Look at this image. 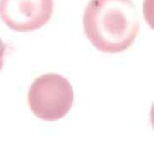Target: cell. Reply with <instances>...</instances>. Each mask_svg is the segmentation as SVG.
Segmentation results:
<instances>
[{
    "label": "cell",
    "mask_w": 154,
    "mask_h": 154,
    "mask_svg": "<svg viewBox=\"0 0 154 154\" xmlns=\"http://www.w3.org/2000/svg\"><path fill=\"white\" fill-rule=\"evenodd\" d=\"M54 0H0V17L17 32H30L46 24L53 14Z\"/></svg>",
    "instance_id": "cell-3"
},
{
    "label": "cell",
    "mask_w": 154,
    "mask_h": 154,
    "mask_svg": "<svg viewBox=\"0 0 154 154\" xmlns=\"http://www.w3.org/2000/svg\"><path fill=\"white\" fill-rule=\"evenodd\" d=\"M83 26L96 49L121 52L128 49L137 37L139 13L131 0H90L84 11Z\"/></svg>",
    "instance_id": "cell-1"
},
{
    "label": "cell",
    "mask_w": 154,
    "mask_h": 154,
    "mask_svg": "<svg viewBox=\"0 0 154 154\" xmlns=\"http://www.w3.org/2000/svg\"><path fill=\"white\" fill-rule=\"evenodd\" d=\"M29 108L38 118L57 121L69 113L74 103V91L65 77L42 75L33 81L28 94Z\"/></svg>",
    "instance_id": "cell-2"
},
{
    "label": "cell",
    "mask_w": 154,
    "mask_h": 154,
    "mask_svg": "<svg viewBox=\"0 0 154 154\" xmlns=\"http://www.w3.org/2000/svg\"><path fill=\"white\" fill-rule=\"evenodd\" d=\"M6 45L3 42V40L0 38V70L2 69L3 65H4V56L5 53Z\"/></svg>",
    "instance_id": "cell-4"
}]
</instances>
